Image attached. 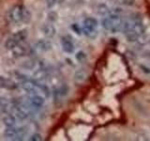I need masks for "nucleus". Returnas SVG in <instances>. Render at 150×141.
I'll return each mask as SVG.
<instances>
[{"label": "nucleus", "instance_id": "1", "mask_svg": "<svg viewBox=\"0 0 150 141\" xmlns=\"http://www.w3.org/2000/svg\"><path fill=\"white\" fill-rule=\"evenodd\" d=\"M110 20H111V29L110 32L111 33H118L122 30L123 28V20L120 17L119 14L117 13H112L110 14Z\"/></svg>", "mask_w": 150, "mask_h": 141}, {"label": "nucleus", "instance_id": "2", "mask_svg": "<svg viewBox=\"0 0 150 141\" xmlns=\"http://www.w3.org/2000/svg\"><path fill=\"white\" fill-rule=\"evenodd\" d=\"M61 45H62L63 50L68 54H71L74 52V44L71 40H69V36H64L61 38Z\"/></svg>", "mask_w": 150, "mask_h": 141}, {"label": "nucleus", "instance_id": "3", "mask_svg": "<svg viewBox=\"0 0 150 141\" xmlns=\"http://www.w3.org/2000/svg\"><path fill=\"white\" fill-rule=\"evenodd\" d=\"M23 6L21 5H16L14 6L11 11H9V17L13 22H19L22 20V11H23Z\"/></svg>", "mask_w": 150, "mask_h": 141}, {"label": "nucleus", "instance_id": "4", "mask_svg": "<svg viewBox=\"0 0 150 141\" xmlns=\"http://www.w3.org/2000/svg\"><path fill=\"white\" fill-rule=\"evenodd\" d=\"M38 86L39 84L32 80H25L22 83V88L28 93H35Z\"/></svg>", "mask_w": 150, "mask_h": 141}, {"label": "nucleus", "instance_id": "5", "mask_svg": "<svg viewBox=\"0 0 150 141\" xmlns=\"http://www.w3.org/2000/svg\"><path fill=\"white\" fill-rule=\"evenodd\" d=\"M0 88H8V89H15L17 85L11 81V79H6L3 76H0Z\"/></svg>", "mask_w": 150, "mask_h": 141}, {"label": "nucleus", "instance_id": "6", "mask_svg": "<svg viewBox=\"0 0 150 141\" xmlns=\"http://www.w3.org/2000/svg\"><path fill=\"white\" fill-rule=\"evenodd\" d=\"M41 31H42V33H43V35L47 38H53L56 33V29L53 25L42 26Z\"/></svg>", "mask_w": 150, "mask_h": 141}, {"label": "nucleus", "instance_id": "7", "mask_svg": "<svg viewBox=\"0 0 150 141\" xmlns=\"http://www.w3.org/2000/svg\"><path fill=\"white\" fill-rule=\"evenodd\" d=\"M87 77V73L86 70L79 69L74 73V81L76 83H83Z\"/></svg>", "mask_w": 150, "mask_h": 141}, {"label": "nucleus", "instance_id": "8", "mask_svg": "<svg viewBox=\"0 0 150 141\" xmlns=\"http://www.w3.org/2000/svg\"><path fill=\"white\" fill-rule=\"evenodd\" d=\"M131 22H132V21H131ZM132 23H133V30L135 31V33L139 37L144 35V34H145V26L144 25V22L143 21L132 22Z\"/></svg>", "mask_w": 150, "mask_h": 141}, {"label": "nucleus", "instance_id": "9", "mask_svg": "<svg viewBox=\"0 0 150 141\" xmlns=\"http://www.w3.org/2000/svg\"><path fill=\"white\" fill-rule=\"evenodd\" d=\"M82 31L84 34V36H86L87 38H89V39H91V40L96 39L98 36V31L96 28H91V27H87V26H83Z\"/></svg>", "mask_w": 150, "mask_h": 141}, {"label": "nucleus", "instance_id": "10", "mask_svg": "<svg viewBox=\"0 0 150 141\" xmlns=\"http://www.w3.org/2000/svg\"><path fill=\"white\" fill-rule=\"evenodd\" d=\"M36 48L40 51L42 52H46V51H49L52 48V43L48 41H39L36 43Z\"/></svg>", "mask_w": 150, "mask_h": 141}, {"label": "nucleus", "instance_id": "11", "mask_svg": "<svg viewBox=\"0 0 150 141\" xmlns=\"http://www.w3.org/2000/svg\"><path fill=\"white\" fill-rule=\"evenodd\" d=\"M30 103L35 107H41L44 103V99L40 95H34L30 98Z\"/></svg>", "mask_w": 150, "mask_h": 141}, {"label": "nucleus", "instance_id": "12", "mask_svg": "<svg viewBox=\"0 0 150 141\" xmlns=\"http://www.w3.org/2000/svg\"><path fill=\"white\" fill-rule=\"evenodd\" d=\"M83 26L87 27H91V28H96L97 29V27L98 26V22L95 18L87 17L83 20Z\"/></svg>", "mask_w": 150, "mask_h": 141}, {"label": "nucleus", "instance_id": "13", "mask_svg": "<svg viewBox=\"0 0 150 141\" xmlns=\"http://www.w3.org/2000/svg\"><path fill=\"white\" fill-rule=\"evenodd\" d=\"M12 55L14 58H21V56L25 55V48L18 44L12 49Z\"/></svg>", "mask_w": 150, "mask_h": 141}, {"label": "nucleus", "instance_id": "14", "mask_svg": "<svg viewBox=\"0 0 150 141\" xmlns=\"http://www.w3.org/2000/svg\"><path fill=\"white\" fill-rule=\"evenodd\" d=\"M27 35H28V33H27V30L25 29H23V30H20V31H18L17 33H15L12 37L15 39L18 42H21L23 41H25L26 38H27Z\"/></svg>", "mask_w": 150, "mask_h": 141}, {"label": "nucleus", "instance_id": "15", "mask_svg": "<svg viewBox=\"0 0 150 141\" xmlns=\"http://www.w3.org/2000/svg\"><path fill=\"white\" fill-rule=\"evenodd\" d=\"M17 131H18V128L17 129L13 128V126L8 127L4 132V135L8 138H15V136L17 135Z\"/></svg>", "mask_w": 150, "mask_h": 141}, {"label": "nucleus", "instance_id": "16", "mask_svg": "<svg viewBox=\"0 0 150 141\" xmlns=\"http://www.w3.org/2000/svg\"><path fill=\"white\" fill-rule=\"evenodd\" d=\"M98 14H100L101 16H105L107 14H110V9L107 7V5L105 4H100L98 6V11H97Z\"/></svg>", "mask_w": 150, "mask_h": 141}, {"label": "nucleus", "instance_id": "17", "mask_svg": "<svg viewBox=\"0 0 150 141\" xmlns=\"http://www.w3.org/2000/svg\"><path fill=\"white\" fill-rule=\"evenodd\" d=\"M3 122L7 127H11L15 124V118L11 115H7L3 118Z\"/></svg>", "mask_w": 150, "mask_h": 141}, {"label": "nucleus", "instance_id": "18", "mask_svg": "<svg viewBox=\"0 0 150 141\" xmlns=\"http://www.w3.org/2000/svg\"><path fill=\"white\" fill-rule=\"evenodd\" d=\"M18 44H19V42L15 39H14L13 37H11V38H9V39H8L6 41V42H5V47H6L7 49L12 50L14 47L17 46Z\"/></svg>", "mask_w": 150, "mask_h": 141}, {"label": "nucleus", "instance_id": "19", "mask_svg": "<svg viewBox=\"0 0 150 141\" xmlns=\"http://www.w3.org/2000/svg\"><path fill=\"white\" fill-rule=\"evenodd\" d=\"M31 20V12L28 11L27 9L23 7V11H22V22L23 23H29Z\"/></svg>", "mask_w": 150, "mask_h": 141}, {"label": "nucleus", "instance_id": "20", "mask_svg": "<svg viewBox=\"0 0 150 141\" xmlns=\"http://www.w3.org/2000/svg\"><path fill=\"white\" fill-rule=\"evenodd\" d=\"M34 77L38 80V81H42L46 78V72L43 69H40L34 73Z\"/></svg>", "mask_w": 150, "mask_h": 141}, {"label": "nucleus", "instance_id": "21", "mask_svg": "<svg viewBox=\"0 0 150 141\" xmlns=\"http://www.w3.org/2000/svg\"><path fill=\"white\" fill-rule=\"evenodd\" d=\"M101 26L105 30L110 31V29H111V20H110L109 16L104 17L102 19V20H101Z\"/></svg>", "mask_w": 150, "mask_h": 141}, {"label": "nucleus", "instance_id": "22", "mask_svg": "<svg viewBox=\"0 0 150 141\" xmlns=\"http://www.w3.org/2000/svg\"><path fill=\"white\" fill-rule=\"evenodd\" d=\"M22 66L23 68L27 69V70H31V69H33L35 67V62L33 60H31V59H28V60H25V62L23 63Z\"/></svg>", "mask_w": 150, "mask_h": 141}, {"label": "nucleus", "instance_id": "23", "mask_svg": "<svg viewBox=\"0 0 150 141\" xmlns=\"http://www.w3.org/2000/svg\"><path fill=\"white\" fill-rule=\"evenodd\" d=\"M75 58H76V59L79 61V62H83V61H84L86 59V54L83 51H80L76 54Z\"/></svg>", "mask_w": 150, "mask_h": 141}, {"label": "nucleus", "instance_id": "24", "mask_svg": "<svg viewBox=\"0 0 150 141\" xmlns=\"http://www.w3.org/2000/svg\"><path fill=\"white\" fill-rule=\"evenodd\" d=\"M71 28L74 30V32L76 33V34H78V35H81L82 34V33H81V32H83L82 31V28L78 26V24H73V25L71 26Z\"/></svg>", "mask_w": 150, "mask_h": 141}, {"label": "nucleus", "instance_id": "25", "mask_svg": "<svg viewBox=\"0 0 150 141\" xmlns=\"http://www.w3.org/2000/svg\"><path fill=\"white\" fill-rule=\"evenodd\" d=\"M48 19L51 21V22H55L57 20V14L54 11H52L48 14Z\"/></svg>", "mask_w": 150, "mask_h": 141}, {"label": "nucleus", "instance_id": "26", "mask_svg": "<svg viewBox=\"0 0 150 141\" xmlns=\"http://www.w3.org/2000/svg\"><path fill=\"white\" fill-rule=\"evenodd\" d=\"M31 141H41L42 140V136L40 134H34L31 135V137L29 138Z\"/></svg>", "mask_w": 150, "mask_h": 141}, {"label": "nucleus", "instance_id": "27", "mask_svg": "<svg viewBox=\"0 0 150 141\" xmlns=\"http://www.w3.org/2000/svg\"><path fill=\"white\" fill-rule=\"evenodd\" d=\"M122 4L127 5V6H132L134 4V0H123V1H122Z\"/></svg>", "mask_w": 150, "mask_h": 141}, {"label": "nucleus", "instance_id": "28", "mask_svg": "<svg viewBox=\"0 0 150 141\" xmlns=\"http://www.w3.org/2000/svg\"><path fill=\"white\" fill-rule=\"evenodd\" d=\"M46 3H47V6H48V8H52V7H54L55 5L54 0H46Z\"/></svg>", "mask_w": 150, "mask_h": 141}, {"label": "nucleus", "instance_id": "29", "mask_svg": "<svg viewBox=\"0 0 150 141\" xmlns=\"http://www.w3.org/2000/svg\"><path fill=\"white\" fill-rule=\"evenodd\" d=\"M144 56L150 60V51H146V52H145V53H144Z\"/></svg>", "mask_w": 150, "mask_h": 141}, {"label": "nucleus", "instance_id": "30", "mask_svg": "<svg viewBox=\"0 0 150 141\" xmlns=\"http://www.w3.org/2000/svg\"><path fill=\"white\" fill-rule=\"evenodd\" d=\"M55 1V4H61V3H63L65 0H54Z\"/></svg>", "mask_w": 150, "mask_h": 141}, {"label": "nucleus", "instance_id": "31", "mask_svg": "<svg viewBox=\"0 0 150 141\" xmlns=\"http://www.w3.org/2000/svg\"><path fill=\"white\" fill-rule=\"evenodd\" d=\"M0 99H1V98H0Z\"/></svg>", "mask_w": 150, "mask_h": 141}]
</instances>
